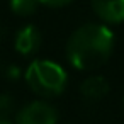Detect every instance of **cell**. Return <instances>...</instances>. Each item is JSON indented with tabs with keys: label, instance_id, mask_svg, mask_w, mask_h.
<instances>
[{
	"label": "cell",
	"instance_id": "cell-1",
	"mask_svg": "<svg viewBox=\"0 0 124 124\" xmlns=\"http://www.w3.org/2000/svg\"><path fill=\"white\" fill-rule=\"evenodd\" d=\"M114 49V32L105 24L87 22L77 27L66 43V58L71 66L83 71L100 68Z\"/></svg>",
	"mask_w": 124,
	"mask_h": 124
},
{
	"label": "cell",
	"instance_id": "cell-2",
	"mask_svg": "<svg viewBox=\"0 0 124 124\" xmlns=\"http://www.w3.org/2000/svg\"><path fill=\"white\" fill-rule=\"evenodd\" d=\"M24 80L36 95L43 99H54L65 92L68 75L56 61L39 58L26 68Z\"/></svg>",
	"mask_w": 124,
	"mask_h": 124
},
{
	"label": "cell",
	"instance_id": "cell-3",
	"mask_svg": "<svg viewBox=\"0 0 124 124\" xmlns=\"http://www.w3.org/2000/svg\"><path fill=\"white\" fill-rule=\"evenodd\" d=\"M58 109L44 99L32 100L16 112V124H58Z\"/></svg>",
	"mask_w": 124,
	"mask_h": 124
},
{
	"label": "cell",
	"instance_id": "cell-4",
	"mask_svg": "<svg viewBox=\"0 0 124 124\" xmlns=\"http://www.w3.org/2000/svg\"><path fill=\"white\" fill-rule=\"evenodd\" d=\"M93 14L105 24L124 22V0H90Z\"/></svg>",
	"mask_w": 124,
	"mask_h": 124
},
{
	"label": "cell",
	"instance_id": "cell-5",
	"mask_svg": "<svg viewBox=\"0 0 124 124\" xmlns=\"http://www.w3.org/2000/svg\"><path fill=\"white\" fill-rule=\"evenodd\" d=\"M41 41H43V36H41L39 29L32 24H27V26H24L22 29L17 31L14 48L22 56H31V54H36L39 51Z\"/></svg>",
	"mask_w": 124,
	"mask_h": 124
},
{
	"label": "cell",
	"instance_id": "cell-6",
	"mask_svg": "<svg viewBox=\"0 0 124 124\" xmlns=\"http://www.w3.org/2000/svg\"><path fill=\"white\" fill-rule=\"evenodd\" d=\"M109 93V82L102 75H90L80 83V95L88 104L100 102Z\"/></svg>",
	"mask_w": 124,
	"mask_h": 124
},
{
	"label": "cell",
	"instance_id": "cell-7",
	"mask_svg": "<svg viewBox=\"0 0 124 124\" xmlns=\"http://www.w3.org/2000/svg\"><path fill=\"white\" fill-rule=\"evenodd\" d=\"M17 102L10 93H0V121H9L17 110Z\"/></svg>",
	"mask_w": 124,
	"mask_h": 124
},
{
	"label": "cell",
	"instance_id": "cell-8",
	"mask_svg": "<svg viewBox=\"0 0 124 124\" xmlns=\"http://www.w3.org/2000/svg\"><path fill=\"white\" fill-rule=\"evenodd\" d=\"M38 0H10V10L17 16H31L38 9Z\"/></svg>",
	"mask_w": 124,
	"mask_h": 124
},
{
	"label": "cell",
	"instance_id": "cell-9",
	"mask_svg": "<svg viewBox=\"0 0 124 124\" xmlns=\"http://www.w3.org/2000/svg\"><path fill=\"white\" fill-rule=\"evenodd\" d=\"M73 0H38V4L39 5H46V7H53V9H56V7H65V5H68V4H71Z\"/></svg>",
	"mask_w": 124,
	"mask_h": 124
},
{
	"label": "cell",
	"instance_id": "cell-10",
	"mask_svg": "<svg viewBox=\"0 0 124 124\" xmlns=\"http://www.w3.org/2000/svg\"><path fill=\"white\" fill-rule=\"evenodd\" d=\"M4 73H5V77H9V78H17V77H19V68L14 66V65H9Z\"/></svg>",
	"mask_w": 124,
	"mask_h": 124
},
{
	"label": "cell",
	"instance_id": "cell-11",
	"mask_svg": "<svg viewBox=\"0 0 124 124\" xmlns=\"http://www.w3.org/2000/svg\"><path fill=\"white\" fill-rule=\"evenodd\" d=\"M0 124H12L10 121H0Z\"/></svg>",
	"mask_w": 124,
	"mask_h": 124
},
{
	"label": "cell",
	"instance_id": "cell-12",
	"mask_svg": "<svg viewBox=\"0 0 124 124\" xmlns=\"http://www.w3.org/2000/svg\"><path fill=\"white\" fill-rule=\"evenodd\" d=\"M65 124H70V122H65Z\"/></svg>",
	"mask_w": 124,
	"mask_h": 124
}]
</instances>
